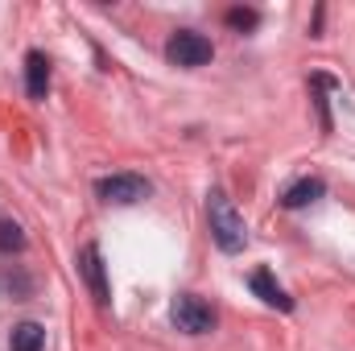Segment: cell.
Wrapping results in <instances>:
<instances>
[{
	"label": "cell",
	"mask_w": 355,
	"mask_h": 351,
	"mask_svg": "<svg viewBox=\"0 0 355 351\" xmlns=\"http://www.w3.org/2000/svg\"><path fill=\"white\" fill-rule=\"evenodd\" d=\"M207 215H211V236L223 252H240L248 244V228H244V215L232 207V198L223 190H211L207 194Z\"/></svg>",
	"instance_id": "obj_1"
},
{
	"label": "cell",
	"mask_w": 355,
	"mask_h": 351,
	"mask_svg": "<svg viewBox=\"0 0 355 351\" xmlns=\"http://www.w3.org/2000/svg\"><path fill=\"white\" fill-rule=\"evenodd\" d=\"M170 318H174L178 331H186V335H211L215 323H219L211 302H202L198 293H178L174 306H170Z\"/></svg>",
	"instance_id": "obj_2"
},
{
	"label": "cell",
	"mask_w": 355,
	"mask_h": 351,
	"mask_svg": "<svg viewBox=\"0 0 355 351\" xmlns=\"http://www.w3.org/2000/svg\"><path fill=\"white\" fill-rule=\"evenodd\" d=\"M166 58H170L174 67L194 71V67H207V62L215 58V46H211V37H202V33H194V29H178L174 37L166 42Z\"/></svg>",
	"instance_id": "obj_3"
},
{
	"label": "cell",
	"mask_w": 355,
	"mask_h": 351,
	"mask_svg": "<svg viewBox=\"0 0 355 351\" xmlns=\"http://www.w3.org/2000/svg\"><path fill=\"white\" fill-rule=\"evenodd\" d=\"M149 182L141 174H112V178H99L95 182V194L103 198V203H120V207H132V203H141V198H149Z\"/></svg>",
	"instance_id": "obj_4"
},
{
	"label": "cell",
	"mask_w": 355,
	"mask_h": 351,
	"mask_svg": "<svg viewBox=\"0 0 355 351\" xmlns=\"http://www.w3.org/2000/svg\"><path fill=\"white\" fill-rule=\"evenodd\" d=\"M79 273H83V281H87V289H91V298H95V302H107V298H112L99 244H83V248H79Z\"/></svg>",
	"instance_id": "obj_5"
},
{
	"label": "cell",
	"mask_w": 355,
	"mask_h": 351,
	"mask_svg": "<svg viewBox=\"0 0 355 351\" xmlns=\"http://www.w3.org/2000/svg\"><path fill=\"white\" fill-rule=\"evenodd\" d=\"M322 194H327V182H322V178H297V182H289V186L281 190V207L302 211V207L318 203Z\"/></svg>",
	"instance_id": "obj_6"
},
{
	"label": "cell",
	"mask_w": 355,
	"mask_h": 351,
	"mask_svg": "<svg viewBox=\"0 0 355 351\" xmlns=\"http://www.w3.org/2000/svg\"><path fill=\"white\" fill-rule=\"evenodd\" d=\"M25 91H29V99H46V91H50V58L42 50L25 54Z\"/></svg>",
	"instance_id": "obj_7"
},
{
	"label": "cell",
	"mask_w": 355,
	"mask_h": 351,
	"mask_svg": "<svg viewBox=\"0 0 355 351\" xmlns=\"http://www.w3.org/2000/svg\"><path fill=\"white\" fill-rule=\"evenodd\" d=\"M248 285H252V293H257L265 306H272V310H293V298H289V293L277 285V277H272L268 268L252 273V281H248Z\"/></svg>",
	"instance_id": "obj_8"
},
{
	"label": "cell",
	"mask_w": 355,
	"mask_h": 351,
	"mask_svg": "<svg viewBox=\"0 0 355 351\" xmlns=\"http://www.w3.org/2000/svg\"><path fill=\"white\" fill-rule=\"evenodd\" d=\"M46 348V327L42 323H17L8 335V351H42Z\"/></svg>",
	"instance_id": "obj_9"
},
{
	"label": "cell",
	"mask_w": 355,
	"mask_h": 351,
	"mask_svg": "<svg viewBox=\"0 0 355 351\" xmlns=\"http://www.w3.org/2000/svg\"><path fill=\"white\" fill-rule=\"evenodd\" d=\"M25 248V232L17 219H0V252H21Z\"/></svg>",
	"instance_id": "obj_10"
},
{
	"label": "cell",
	"mask_w": 355,
	"mask_h": 351,
	"mask_svg": "<svg viewBox=\"0 0 355 351\" xmlns=\"http://www.w3.org/2000/svg\"><path fill=\"white\" fill-rule=\"evenodd\" d=\"M0 289L12 293V302H25V298L33 293V281H29L25 273H4V277H0Z\"/></svg>",
	"instance_id": "obj_11"
},
{
	"label": "cell",
	"mask_w": 355,
	"mask_h": 351,
	"mask_svg": "<svg viewBox=\"0 0 355 351\" xmlns=\"http://www.w3.org/2000/svg\"><path fill=\"white\" fill-rule=\"evenodd\" d=\"M227 25L240 29V33H244V29H257V25H261V12H257V8H227Z\"/></svg>",
	"instance_id": "obj_12"
}]
</instances>
